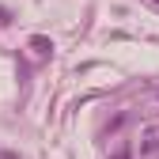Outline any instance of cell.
<instances>
[{
  "mask_svg": "<svg viewBox=\"0 0 159 159\" xmlns=\"http://www.w3.org/2000/svg\"><path fill=\"white\" fill-rule=\"evenodd\" d=\"M152 4H159V0H152Z\"/></svg>",
  "mask_w": 159,
  "mask_h": 159,
  "instance_id": "cell-2",
  "label": "cell"
},
{
  "mask_svg": "<svg viewBox=\"0 0 159 159\" xmlns=\"http://www.w3.org/2000/svg\"><path fill=\"white\" fill-rule=\"evenodd\" d=\"M114 159H129V152H117V155H114Z\"/></svg>",
  "mask_w": 159,
  "mask_h": 159,
  "instance_id": "cell-1",
  "label": "cell"
}]
</instances>
